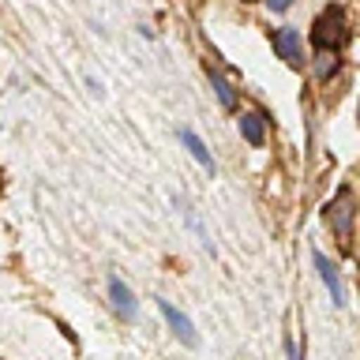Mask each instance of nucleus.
Returning <instances> with one entry per match:
<instances>
[{"instance_id": "1", "label": "nucleus", "mask_w": 360, "mask_h": 360, "mask_svg": "<svg viewBox=\"0 0 360 360\" xmlns=\"http://www.w3.org/2000/svg\"><path fill=\"white\" fill-rule=\"evenodd\" d=\"M349 38V27H345V11L342 8H326L319 19H315V27H311V41H315V49H338V45H345Z\"/></svg>"}, {"instance_id": "2", "label": "nucleus", "mask_w": 360, "mask_h": 360, "mask_svg": "<svg viewBox=\"0 0 360 360\" xmlns=\"http://www.w3.org/2000/svg\"><path fill=\"white\" fill-rule=\"evenodd\" d=\"M270 45H274V53H278L289 68H300V64H304V41H300V30L281 27V30L270 34Z\"/></svg>"}, {"instance_id": "3", "label": "nucleus", "mask_w": 360, "mask_h": 360, "mask_svg": "<svg viewBox=\"0 0 360 360\" xmlns=\"http://www.w3.org/2000/svg\"><path fill=\"white\" fill-rule=\"evenodd\" d=\"M326 221H330L338 236H349V229H353V195H349V188L338 191V199L326 207Z\"/></svg>"}, {"instance_id": "4", "label": "nucleus", "mask_w": 360, "mask_h": 360, "mask_svg": "<svg viewBox=\"0 0 360 360\" xmlns=\"http://www.w3.org/2000/svg\"><path fill=\"white\" fill-rule=\"evenodd\" d=\"M158 308H162L165 323H169V330H173V334L180 338V342H184V345H191V349L199 345V334H195V326H191V319H188L184 311H176L173 304H169V300H162V297H158Z\"/></svg>"}, {"instance_id": "5", "label": "nucleus", "mask_w": 360, "mask_h": 360, "mask_svg": "<svg viewBox=\"0 0 360 360\" xmlns=\"http://www.w3.org/2000/svg\"><path fill=\"white\" fill-rule=\"evenodd\" d=\"M311 259H315V270H319L323 285L330 289V300L338 304V308H345V285H342V274H338V266H334L323 252H311Z\"/></svg>"}, {"instance_id": "6", "label": "nucleus", "mask_w": 360, "mask_h": 360, "mask_svg": "<svg viewBox=\"0 0 360 360\" xmlns=\"http://www.w3.org/2000/svg\"><path fill=\"white\" fill-rule=\"evenodd\" d=\"M109 300H112V311L120 319H135L139 315V304H135V292L128 289V281H120L117 274L109 278Z\"/></svg>"}, {"instance_id": "7", "label": "nucleus", "mask_w": 360, "mask_h": 360, "mask_svg": "<svg viewBox=\"0 0 360 360\" xmlns=\"http://www.w3.org/2000/svg\"><path fill=\"white\" fill-rule=\"evenodd\" d=\"M180 143L188 146V150H191V158H195V162H199L202 169H210V173H214V158H210L207 143H202L195 131H191V128H180Z\"/></svg>"}, {"instance_id": "8", "label": "nucleus", "mask_w": 360, "mask_h": 360, "mask_svg": "<svg viewBox=\"0 0 360 360\" xmlns=\"http://www.w3.org/2000/svg\"><path fill=\"white\" fill-rule=\"evenodd\" d=\"M240 135H244L252 146H263V139H266L263 117H259V112H240Z\"/></svg>"}, {"instance_id": "9", "label": "nucleus", "mask_w": 360, "mask_h": 360, "mask_svg": "<svg viewBox=\"0 0 360 360\" xmlns=\"http://www.w3.org/2000/svg\"><path fill=\"white\" fill-rule=\"evenodd\" d=\"M207 79H210V86H214V94H218L221 101V109H236V94H233V86L225 83V79L214 72V68H207Z\"/></svg>"}, {"instance_id": "10", "label": "nucleus", "mask_w": 360, "mask_h": 360, "mask_svg": "<svg viewBox=\"0 0 360 360\" xmlns=\"http://www.w3.org/2000/svg\"><path fill=\"white\" fill-rule=\"evenodd\" d=\"M334 68H338V56L330 49H319V56H315V75L326 79V75H334Z\"/></svg>"}, {"instance_id": "11", "label": "nucleus", "mask_w": 360, "mask_h": 360, "mask_svg": "<svg viewBox=\"0 0 360 360\" xmlns=\"http://www.w3.org/2000/svg\"><path fill=\"white\" fill-rule=\"evenodd\" d=\"M266 4H270V11H285L292 0H266Z\"/></svg>"}]
</instances>
